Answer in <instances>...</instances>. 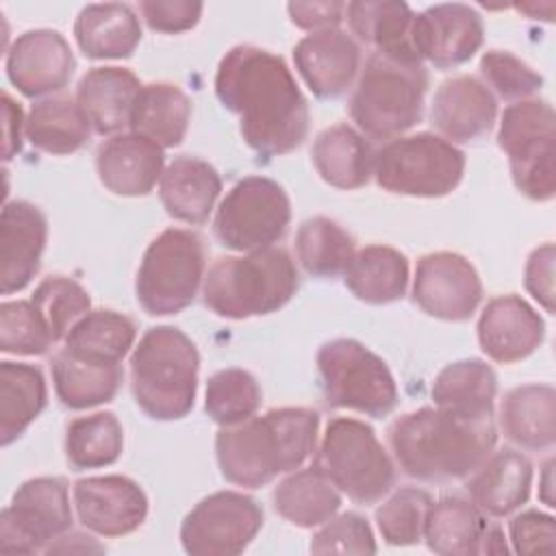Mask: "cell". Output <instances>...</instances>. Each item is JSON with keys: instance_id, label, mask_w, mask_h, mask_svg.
I'll list each match as a JSON object with an SVG mask.
<instances>
[{"instance_id": "1", "label": "cell", "mask_w": 556, "mask_h": 556, "mask_svg": "<svg viewBox=\"0 0 556 556\" xmlns=\"http://www.w3.org/2000/svg\"><path fill=\"white\" fill-rule=\"evenodd\" d=\"M219 102L239 117L243 141L263 156H280L308 137V102L285 59L258 46L230 48L215 74Z\"/></svg>"}, {"instance_id": "2", "label": "cell", "mask_w": 556, "mask_h": 556, "mask_svg": "<svg viewBox=\"0 0 556 556\" xmlns=\"http://www.w3.org/2000/svg\"><path fill=\"white\" fill-rule=\"evenodd\" d=\"M387 434L400 469L421 482L467 478L497 443L493 417L465 419L437 406L397 417Z\"/></svg>"}, {"instance_id": "3", "label": "cell", "mask_w": 556, "mask_h": 556, "mask_svg": "<svg viewBox=\"0 0 556 556\" xmlns=\"http://www.w3.org/2000/svg\"><path fill=\"white\" fill-rule=\"evenodd\" d=\"M319 415L302 406L271 408L215 437V456L222 476L245 489L269 484L276 476L295 471L317 445Z\"/></svg>"}, {"instance_id": "4", "label": "cell", "mask_w": 556, "mask_h": 556, "mask_svg": "<svg viewBox=\"0 0 556 556\" xmlns=\"http://www.w3.org/2000/svg\"><path fill=\"white\" fill-rule=\"evenodd\" d=\"M300 278L291 254L271 245L243 256H219L202 282L204 306L226 319H248L282 308Z\"/></svg>"}, {"instance_id": "5", "label": "cell", "mask_w": 556, "mask_h": 556, "mask_svg": "<svg viewBox=\"0 0 556 556\" xmlns=\"http://www.w3.org/2000/svg\"><path fill=\"white\" fill-rule=\"evenodd\" d=\"M200 354L174 326L146 330L130 354V391L137 406L156 421L182 419L195 402Z\"/></svg>"}, {"instance_id": "6", "label": "cell", "mask_w": 556, "mask_h": 556, "mask_svg": "<svg viewBox=\"0 0 556 556\" xmlns=\"http://www.w3.org/2000/svg\"><path fill=\"white\" fill-rule=\"evenodd\" d=\"M426 89L424 65H406L371 52L350 98V117L363 135L391 141L421 122Z\"/></svg>"}, {"instance_id": "7", "label": "cell", "mask_w": 556, "mask_h": 556, "mask_svg": "<svg viewBox=\"0 0 556 556\" xmlns=\"http://www.w3.org/2000/svg\"><path fill=\"white\" fill-rule=\"evenodd\" d=\"M315 467L356 504L380 502L395 484V467L374 428L361 419L328 421Z\"/></svg>"}, {"instance_id": "8", "label": "cell", "mask_w": 556, "mask_h": 556, "mask_svg": "<svg viewBox=\"0 0 556 556\" xmlns=\"http://www.w3.org/2000/svg\"><path fill=\"white\" fill-rule=\"evenodd\" d=\"M206 267L204 241L187 228L163 230L143 252L135 293L148 315H176L187 308L202 282Z\"/></svg>"}, {"instance_id": "9", "label": "cell", "mask_w": 556, "mask_h": 556, "mask_svg": "<svg viewBox=\"0 0 556 556\" xmlns=\"http://www.w3.org/2000/svg\"><path fill=\"white\" fill-rule=\"evenodd\" d=\"M463 174L465 154L432 132L402 135L374 152L371 176L397 195L441 198L458 187Z\"/></svg>"}, {"instance_id": "10", "label": "cell", "mask_w": 556, "mask_h": 556, "mask_svg": "<svg viewBox=\"0 0 556 556\" xmlns=\"http://www.w3.org/2000/svg\"><path fill=\"white\" fill-rule=\"evenodd\" d=\"M317 374L328 406L384 417L397 406L389 365L356 339L326 341L317 352Z\"/></svg>"}, {"instance_id": "11", "label": "cell", "mask_w": 556, "mask_h": 556, "mask_svg": "<svg viewBox=\"0 0 556 556\" xmlns=\"http://www.w3.org/2000/svg\"><path fill=\"white\" fill-rule=\"evenodd\" d=\"M554 109L547 100L528 98L504 109L497 146L506 152L515 187L534 202L556 193L554 176Z\"/></svg>"}, {"instance_id": "12", "label": "cell", "mask_w": 556, "mask_h": 556, "mask_svg": "<svg viewBox=\"0 0 556 556\" xmlns=\"http://www.w3.org/2000/svg\"><path fill=\"white\" fill-rule=\"evenodd\" d=\"M291 202L271 178L245 176L219 202L213 232L222 245L237 252H256L276 245L289 228Z\"/></svg>"}, {"instance_id": "13", "label": "cell", "mask_w": 556, "mask_h": 556, "mask_svg": "<svg viewBox=\"0 0 556 556\" xmlns=\"http://www.w3.org/2000/svg\"><path fill=\"white\" fill-rule=\"evenodd\" d=\"M72 528V506L61 478H30L0 515V552L35 554Z\"/></svg>"}, {"instance_id": "14", "label": "cell", "mask_w": 556, "mask_h": 556, "mask_svg": "<svg viewBox=\"0 0 556 556\" xmlns=\"http://www.w3.org/2000/svg\"><path fill=\"white\" fill-rule=\"evenodd\" d=\"M263 508L239 491H217L200 500L180 523V543L193 556H237L258 534Z\"/></svg>"}, {"instance_id": "15", "label": "cell", "mask_w": 556, "mask_h": 556, "mask_svg": "<svg viewBox=\"0 0 556 556\" xmlns=\"http://www.w3.org/2000/svg\"><path fill=\"white\" fill-rule=\"evenodd\" d=\"M482 300L476 267L456 252H432L417 261L413 302L430 317L443 321L469 319Z\"/></svg>"}, {"instance_id": "16", "label": "cell", "mask_w": 556, "mask_h": 556, "mask_svg": "<svg viewBox=\"0 0 556 556\" xmlns=\"http://www.w3.org/2000/svg\"><path fill=\"white\" fill-rule=\"evenodd\" d=\"M413 46L421 61L437 70H450L467 63L484 41V24L469 4H434L415 15Z\"/></svg>"}, {"instance_id": "17", "label": "cell", "mask_w": 556, "mask_h": 556, "mask_svg": "<svg viewBox=\"0 0 556 556\" xmlns=\"http://www.w3.org/2000/svg\"><path fill=\"white\" fill-rule=\"evenodd\" d=\"M74 506L80 523L100 536L135 532L148 515L143 489L126 476H91L74 482Z\"/></svg>"}, {"instance_id": "18", "label": "cell", "mask_w": 556, "mask_h": 556, "mask_svg": "<svg viewBox=\"0 0 556 556\" xmlns=\"http://www.w3.org/2000/svg\"><path fill=\"white\" fill-rule=\"evenodd\" d=\"M74 70V52L59 30H26L7 50V76L26 98L61 91Z\"/></svg>"}, {"instance_id": "19", "label": "cell", "mask_w": 556, "mask_h": 556, "mask_svg": "<svg viewBox=\"0 0 556 556\" xmlns=\"http://www.w3.org/2000/svg\"><path fill=\"white\" fill-rule=\"evenodd\" d=\"M424 541L430 552L441 556L508 552L502 528L486 521V515L473 502L458 495L430 504Z\"/></svg>"}, {"instance_id": "20", "label": "cell", "mask_w": 556, "mask_h": 556, "mask_svg": "<svg viewBox=\"0 0 556 556\" xmlns=\"http://www.w3.org/2000/svg\"><path fill=\"white\" fill-rule=\"evenodd\" d=\"M48 239V219L26 200L7 202L0 217V291H22L39 271Z\"/></svg>"}, {"instance_id": "21", "label": "cell", "mask_w": 556, "mask_h": 556, "mask_svg": "<svg viewBox=\"0 0 556 556\" xmlns=\"http://www.w3.org/2000/svg\"><path fill=\"white\" fill-rule=\"evenodd\" d=\"M545 339L543 317L519 295L506 293L486 302L478 319L480 350L495 363L528 358Z\"/></svg>"}, {"instance_id": "22", "label": "cell", "mask_w": 556, "mask_h": 556, "mask_svg": "<svg viewBox=\"0 0 556 556\" xmlns=\"http://www.w3.org/2000/svg\"><path fill=\"white\" fill-rule=\"evenodd\" d=\"M293 61L308 89L332 100L352 87L361 70V46L341 28L317 30L295 43Z\"/></svg>"}, {"instance_id": "23", "label": "cell", "mask_w": 556, "mask_h": 556, "mask_svg": "<svg viewBox=\"0 0 556 556\" xmlns=\"http://www.w3.org/2000/svg\"><path fill=\"white\" fill-rule=\"evenodd\" d=\"M497 117L493 91L476 76H454L434 93L430 122L450 143H469L484 137Z\"/></svg>"}, {"instance_id": "24", "label": "cell", "mask_w": 556, "mask_h": 556, "mask_svg": "<svg viewBox=\"0 0 556 556\" xmlns=\"http://www.w3.org/2000/svg\"><path fill=\"white\" fill-rule=\"evenodd\" d=\"M163 148L137 132H119L98 146L96 172L100 182L115 195H148L161 180Z\"/></svg>"}, {"instance_id": "25", "label": "cell", "mask_w": 556, "mask_h": 556, "mask_svg": "<svg viewBox=\"0 0 556 556\" xmlns=\"http://www.w3.org/2000/svg\"><path fill=\"white\" fill-rule=\"evenodd\" d=\"M467 491L471 502L489 517H506L521 508L530 497L532 463L526 454L502 447L491 452L469 476Z\"/></svg>"}, {"instance_id": "26", "label": "cell", "mask_w": 556, "mask_h": 556, "mask_svg": "<svg viewBox=\"0 0 556 556\" xmlns=\"http://www.w3.org/2000/svg\"><path fill=\"white\" fill-rule=\"evenodd\" d=\"M345 15L352 33L371 46L374 54L406 65H424L410 37L415 13L406 2L356 0L345 4Z\"/></svg>"}, {"instance_id": "27", "label": "cell", "mask_w": 556, "mask_h": 556, "mask_svg": "<svg viewBox=\"0 0 556 556\" xmlns=\"http://www.w3.org/2000/svg\"><path fill=\"white\" fill-rule=\"evenodd\" d=\"M139 78L126 67H93L76 87V102L98 135H119L130 124Z\"/></svg>"}, {"instance_id": "28", "label": "cell", "mask_w": 556, "mask_h": 556, "mask_svg": "<svg viewBox=\"0 0 556 556\" xmlns=\"http://www.w3.org/2000/svg\"><path fill=\"white\" fill-rule=\"evenodd\" d=\"M222 191L217 169L198 156H176L161 174L159 195L169 217L204 224Z\"/></svg>"}, {"instance_id": "29", "label": "cell", "mask_w": 556, "mask_h": 556, "mask_svg": "<svg viewBox=\"0 0 556 556\" xmlns=\"http://www.w3.org/2000/svg\"><path fill=\"white\" fill-rule=\"evenodd\" d=\"M497 424L504 437L521 450H549L556 441V391L549 384H521L510 389Z\"/></svg>"}, {"instance_id": "30", "label": "cell", "mask_w": 556, "mask_h": 556, "mask_svg": "<svg viewBox=\"0 0 556 556\" xmlns=\"http://www.w3.org/2000/svg\"><path fill=\"white\" fill-rule=\"evenodd\" d=\"M430 393L437 408L465 419H489L493 417L497 376L486 361H454L437 374Z\"/></svg>"}, {"instance_id": "31", "label": "cell", "mask_w": 556, "mask_h": 556, "mask_svg": "<svg viewBox=\"0 0 556 556\" xmlns=\"http://www.w3.org/2000/svg\"><path fill=\"white\" fill-rule=\"evenodd\" d=\"M74 37L87 59H126L141 41V24L128 4H87L74 22Z\"/></svg>"}, {"instance_id": "32", "label": "cell", "mask_w": 556, "mask_h": 556, "mask_svg": "<svg viewBox=\"0 0 556 556\" xmlns=\"http://www.w3.org/2000/svg\"><path fill=\"white\" fill-rule=\"evenodd\" d=\"M56 397L63 406L83 410L111 402L124 380L119 363H102L61 350L50 363Z\"/></svg>"}, {"instance_id": "33", "label": "cell", "mask_w": 556, "mask_h": 556, "mask_svg": "<svg viewBox=\"0 0 556 556\" xmlns=\"http://www.w3.org/2000/svg\"><path fill=\"white\" fill-rule=\"evenodd\" d=\"M311 156L317 174L330 187L358 189L371 178V146L350 124H334L321 130L313 141Z\"/></svg>"}, {"instance_id": "34", "label": "cell", "mask_w": 556, "mask_h": 556, "mask_svg": "<svg viewBox=\"0 0 556 556\" xmlns=\"http://www.w3.org/2000/svg\"><path fill=\"white\" fill-rule=\"evenodd\" d=\"M189 117L191 102L178 85L150 83L141 87L135 100L128 128L165 150L182 143Z\"/></svg>"}, {"instance_id": "35", "label": "cell", "mask_w": 556, "mask_h": 556, "mask_svg": "<svg viewBox=\"0 0 556 556\" xmlns=\"http://www.w3.org/2000/svg\"><path fill=\"white\" fill-rule=\"evenodd\" d=\"M343 282L365 304H391L406 293L408 258L391 245H365L343 271Z\"/></svg>"}, {"instance_id": "36", "label": "cell", "mask_w": 556, "mask_h": 556, "mask_svg": "<svg viewBox=\"0 0 556 556\" xmlns=\"http://www.w3.org/2000/svg\"><path fill=\"white\" fill-rule=\"evenodd\" d=\"M91 135V124L76 98L48 96L37 100L24 126V137L33 148L48 154H72L80 150Z\"/></svg>"}, {"instance_id": "37", "label": "cell", "mask_w": 556, "mask_h": 556, "mask_svg": "<svg viewBox=\"0 0 556 556\" xmlns=\"http://www.w3.org/2000/svg\"><path fill=\"white\" fill-rule=\"evenodd\" d=\"M48 404V389L39 367L0 363V443L11 445Z\"/></svg>"}, {"instance_id": "38", "label": "cell", "mask_w": 556, "mask_h": 556, "mask_svg": "<svg viewBox=\"0 0 556 556\" xmlns=\"http://www.w3.org/2000/svg\"><path fill=\"white\" fill-rule=\"evenodd\" d=\"M276 513L298 528L328 521L341 506V491L313 465L289 473L271 493Z\"/></svg>"}, {"instance_id": "39", "label": "cell", "mask_w": 556, "mask_h": 556, "mask_svg": "<svg viewBox=\"0 0 556 556\" xmlns=\"http://www.w3.org/2000/svg\"><path fill=\"white\" fill-rule=\"evenodd\" d=\"M135 337L137 328L128 315L98 308L89 311L72 326L67 337L63 339V350L91 361L122 363V358L130 352Z\"/></svg>"}, {"instance_id": "40", "label": "cell", "mask_w": 556, "mask_h": 556, "mask_svg": "<svg viewBox=\"0 0 556 556\" xmlns=\"http://www.w3.org/2000/svg\"><path fill=\"white\" fill-rule=\"evenodd\" d=\"M295 254L306 274L315 278H334L343 274L354 258L356 241L341 224L317 215L300 224Z\"/></svg>"}, {"instance_id": "41", "label": "cell", "mask_w": 556, "mask_h": 556, "mask_svg": "<svg viewBox=\"0 0 556 556\" xmlns=\"http://www.w3.org/2000/svg\"><path fill=\"white\" fill-rule=\"evenodd\" d=\"M122 450L124 430L111 410L76 417L65 428V458L76 471L113 465Z\"/></svg>"}, {"instance_id": "42", "label": "cell", "mask_w": 556, "mask_h": 556, "mask_svg": "<svg viewBox=\"0 0 556 556\" xmlns=\"http://www.w3.org/2000/svg\"><path fill=\"white\" fill-rule=\"evenodd\" d=\"M261 402H263L261 387L256 378L245 369H239V367L219 369L206 382L204 410L222 428L237 426L254 417Z\"/></svg>"}, {"instance_id": "43", "label": "cell", "mask_w": 556, "mask_h": 556, "mask_svg": "<svg viewBox=\"0 0 556 556\" xmlns=\"http://www.w3.org/2000/svg\"><path fill=\"white\" fill-rule=\"evenodd\" d=\"M30 302L46 321L52 341L67 337L72 326L91 311V298L83 285L67 276H48L35 291Z\"/></svg>"}, {"instance_id": "44", "label": "cell", "mask_w": 556, "mask_h": 556, "mask_svg": "<svg viewBox=\"0 0 556 556\" xmlns=\"http://www.w3.org/2000/svg\"><path fill=\"white\" fill-rule=\"evenodd\" d=\"M432 497L419 486H402L376 510V523L389 545H415L424 539V526Z\"/></svg>"}, {"instance_id": "45", "label": "cell", "mask_w": 556, "mask_h": 556, "mask_svg": "<svg viewBox=\"0 0 556 556\" xmlns=\"http://www.w3.org/2000/svg\"><path fill=\"white\" fill-rule=\"evenodd\" d=\"M52 343L50 330L30 300L0 304V350L4 354L39 356Z\"/></svg>"}, {"instance_id": "46", "label": "cell", "mask_w": 556, "mask_h": 556, "mask_svg": "<svg viewBox=\"0 0 556 556\" xmlns=\"http://www.w3.org/2000/svg\"><path fill=\"white\" fill-rule=\"evenodd\" d=\"M480 72L484 85L510 102L528 100L543 87V76L506 50H486L480 59Z\"/></svg>"}, {"instance_id": "47", "label": "cell", "mask_w": 556, "mask_h": 556, "mask_svg": "<svg viewBox=\"0 0 556 556\" xmlns=\"http://www.w3.org/2000/svg\"><path fill=\"white\" fill-rule=\"evenodd\" d=\"M313 554H374L376 541L369 521L358 513H343L321 523L311 541Z\"/></svg>"}, {"instance_id": "48", "label": "cell", "mask_w": 556, "mask_h": 556, "mask_svg": "<svg viewBox=\"0 0 556 556\" xmlns=\"http://www.w3.org/2000/svg\"><path fill=\"white\" fill-rule=\"evenodd\" d=\"M513 552L517 554H552L556 549V521L541 510H523L508 523Z\"/></svg>"}, {"instance_id": "49", "label": "cell", "mask_w": 556, "mask_h": 556, "mask_svg": "<svg viewBox=\"0 0 556 556\" xmlns=\"http://www.w3.org/2000/svg\"><path fill=\"white\" fill-rule=\"evenodd\" d=\"M202 2L191 0H143L139 4L143 22L156 33H182L193 28L202 15Z\"/></svg>"}, {"instance_id": "50", "label": "cell", "mask_w": 556, "mask_h": 556, "mask_svg": "<svg viewBox=\"0 0 556 556\" xmlns=\"http://www.w3.org/2000/svg\"><path fill=\"white\" fill-rule=\"evenodd\" d=\"M554 243H543L526 261L523 282L528 293L547 311L554 313Z\"/></svg>"}, {"instance_id": "51", "label": "cell", "mask_w": 556, "mask_h": 556, "mask_svg": "<svg viewBox=\"0 0 556 556\" xmlns=\"http://www.w3.org/2000/svg\"><path fill=\"white\" fill-rule=\"evenodd\" d=\"M289 17L298 28L317 33L337 28L345 17V2L324 0V2H289Z\"/></svg>"}, {"instance_id": "52", "label": "cell", "mask_w": 556, "mask_h": 556, "mask_svg": "<svg viewBox=\"0 0 556 556\" xmlns=\"http://www.w3.org/2000/svg\"><path fill=\"white\" fill-rule=\"evenodd\" d=\"M26 117L22 106L4 91L2 93V159L11 161L22 150Z\"/></svg>"}, {"instance_id": "53", "label": "cell", "mask_w": 556, "mask_h": 556, "mask_svg": "<svg viewBox=\"0 0 556 556\" xmlns=\"http://www.w3.org/2000/svg\"><path fill=\"white\" fill-rule=\"evenodd\" d=\"M56 552H78V554H85V552H104V547L100 543H96L89 534H83V532H65L61 534L59 539H54L48 547H46V554H56Z\"/></svg>"}, {"instance_id": "54", "label": "cell", "mask_w": 556, "mask_h": 556, "mask_svg": "<svg viewBox=\"0 0 556 556\" xmlns=\"http://www.w3.org/2000/svg\"><path fill=\"white\" fill-rule=\"evenodd\" d=\"M539 497L543 500L545 506L554 508V460H547L539 480Z\"/></svg>"}, {"instance_id": "55", "label": "cell", "mask_w": 556, "mask_h": 556, "mask_svg": "<svg viewBox=\"0 0 556 556\" xmlns=\"http://www.w3.org/2000/svg\"><path fill=\"white\" fill-rule=\"evenodd\" d=\"M515 9L519 11V13H526L528 17H532V20H545V22H549L541 11H545L547 15H552L554 13V2H545V4H536V2H526V4H515Z\"/></svg>"}]
</instances>
